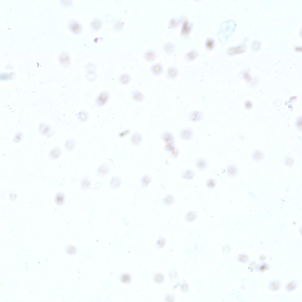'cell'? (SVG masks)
<instances>
[{
    "instance_id": "obj_41",
    "label": "cell",
    "mask_w": 302,
    "mask_h": 302,
    "mask_svg": "<svg viewBox=\"0 0 302 302\" xmlns=\"http://www.w3.org/2000/svg\"><path fill=\"white\" fill-rule=\"evenodd\" d=\"M268 269V265L266 264H264L261 265L259 267V270L260 271H264L265 270Z\"/></svg>"
},
{
    "instance_id": "obj_13",
    "label": "cell",
    "mask_w": 302,
    "mask_h": 302,
    "mask_svg": "<svg viewBox=\"0 0 302 302\" xmlns=\"http://www.w3.org/2000/svg\"><path fill=\"white\" fill-rule=\"evenodd\" d=\"M178 71L177 68L174 67H170L168 68L167 73V76L170 79H176L178 75Z\"/></svg>"
},
{
    "instance_id": "obj_5",
    "label": "cell",
    "mask_w": 302,
    "mask_h": 302,
    "mask_svg": "<svg viewBox=\"0 0 302 302\" xmlns=\"http://www.w3.org/2000/svg\"><path fill=\"white\" fill-rule=\"evenodd\" d=\"M158 57L156 52L152 49L146 50L144 53L143 57L144 59L148 62H151L155 60Z\"/></svg>"
},
{
    "instance_id": "obj_8",
    "label": "cell",
    "mask_w": 302,
    "mask_h": 302,
    "mask_svg": "<svg viewBox=\"0 0 302 302\" xmlns=\"http://www.w3.org/2000/svg\"><path fill=\"white\" fill-rule=\"evenodd\" d=\"M68 27L70 30L74 33L78 34L82 31V27L80 24L74 20L70 21Z\"/></svg>"
},
{
    "instance_id": "obj_25",
    "label": "cell",
    "mask_w": 302,
    "mask_h": 302,
    "mask_svg": "<svg viewBox=\"0 0 302 302\" xmlns=\"http://www.w3.org/2000/svg\"><path fill=\"white\" fill-rule=\"evenodd\" d=\"M154 281L156 283L160 284L163 283L165 280V277L163 274L160 273H157L155 274L154 277Z\"/></svg>"
},
{
    "instance_id": "obj_27",
    "label": "cell",
    "mask_w": 302,
    "mask_h": 302,
    "mask_svg": "<svg viewBox=\"0 0 302 302\" xmlns=\"http://www.w3.org/2000/svg\"><path fill=\"white\" fill-rule=\"evenodd\" d=\"M91 182L87 178H84L81 181L80 185L81 188L82 189H85L88 188L90 186Z\"/></svg>"
},
{
    "instance_id": "obj_37",
    "label": "cell",
    "mask_w": 302,
    "mask_h": 302,
    "mask_svg": "<svg viewBox=\"0 0 302 302\" xmlns=\"http://www.w3.org/2000/svg\"><path fill=\"white\" fill-rule=\"evenodd\" d=\"M79 120L82 122H85L87 120L88 116L86 113H81L79 116Z\"/></svg>"
},
{
    "instance_id": "obj_28",
    "label": "cell",
    "mask_w": 302,
    "mask_h": 302,
    "mask_svg": "<svg viewBox=\"0 0 302 302\" xmlns=\"http://www.w3.org/2000/svg\"><path fill=\"white\" fill-rule=\"evenodd\" d=\"M23 133L21 132H18L16 133L12 139L13 141L16 143H18L20 142L23 139Z\"/></svg>"
},
{
    "instance_id": "obj_11",
    "label": "cell",
    "mask_w": 302,
    "mask_h": 302,
    "mask_svg": "<svg viewBox=\"0 0 302 302\" xmlns=\"http://www.w3.org/2000/svg\"><path fill=\"white\" fill-rule=\"evenodd\" d=\"M152 178L148 174L143 176L140 180V184L142 188L145 189L147 188L152 182Z\"/></svg>"
},
{
    "instance_id": "obj_6",
    "label": "cell",
    "mask_w": 302,
    "mask_h": 302,
    "mask_svg": "<svg viewBox=\"0 0 302 302\" xmlns=\"http://www.w3.org/2000/svg\"><path fill=\"white\" fill-rule=\"evenodd\" d=\"M150 70L154 75L156 76H159L163 72V66L161 63H157L151 66Z\"/></svg>"
},
{
    "instance_id": "obj_17",
    "label": "cell",
    "mask_w": 302,
    "mask_h": 302,
    "mask_svg": "<svg viewBox=\"0 0 302 302\" xmlns=\"http://www.w3.org/2000/svg\"><path fill=\"white\" fill-rule=\"evenodd\" d=\"M163 48V51L166 53L168 54H171L174 51L175 46L172 43L168 42L164 44Z\"/></svg>"
},
{
    "instance_id": "obj_19",
    "label": "cell",
    "mask_w": 302,
    "mask_h": 302,
    "mask_svg": "<svg viewBox=\"0 0 302 302\" xmlns=\"http://www.w3.org/2000/svg\"><path fill=\"white\" fill-rule=\"evenodd\" d=\"M175 202L174 197L171 194H168L163 199V204L168 206H171L174 204Z\"/></svg>"
},
{
    "instance_id": "obj_20",
    "label": "cell",
    "mask_w": 302,
    "mask_h": 302,
    "mask_svg": "<svg viewBox=\"0 0 302 302\" xmlns=\"http://www.w3.org/2000/svg\"><path fill=\"white\" fill-rule=\"evenodd\" d=\"M195 176V173L193 170L188 169L186 170L183 173L182 177L184 179L189 180H193Z\"/></svg>"
},
{
    "instance_id": "obj_1",
    "label": "cell",
    "mask_w": 302,
    "mask_h": 302,
    "mask_svg": "<svg viewBox=\"0 0 302 302\" xmlns=\"http://www.w3.org/2000/svg\"><path fill=\"white\" fill-rule=\"evenodd\" d=\"M194 132L190 128H187L182 130L180 132V136L181 139L185 141H188L193 138Z\"/></svg>"
},
{
    "instance_id": "obj_36",
    "label": "cell",
    "mask_w": 302,
    "mask_h": 302,
    "mask_svg": "<svg viewBox=\"0 0 302 302\" xmlns=\"http://www.w3.org/2000/svg\"><path fill=\"white\" fill-rule=\"evenodd\" d=\"M166 240L163 237H161L159 238L157 242V244L159 247H163L165 244Z\"/></svg>"
},
{
    "instance_id": "obj_35",
    "label": "cell",
    "mask_w": 302,
    "mask_h": 302,
    "mask_svg": "<svg viewBox=\"0 0 302 302\" xmlns=\"http://www.w3.org/2000/svg\"><path fill=\"white\" fill-rule=\"evenodd\" d=\"M181 290L184 293H187L189 289V286L187 283H184L181 285L180 287Z\"/></svg>"
},
{
    "instance_id": "obj_29",
    "label": "cell",
    "mask_w": 302,
    "mask_h": 302,
    "mask_svg": "<svg viewBox=\"0 0 302 302\" xmlns=\"http://www.w3.org/2000/svg\"><path fill=\"white\" fill-rule=\"evenodd\" d=\"M164 149L167 152L170 153L176 148L174 143H166Z\"/></svg>"
},
{
    "instance_id": "obj_39",
    "label": "cell",
    "mask_w": 302,
    "mask_h": 302,
    "mask_svg": "<svg viewBox=\"0 0 302 302\" xmlns=\"http://www.w3.org/2000/svg\"><path fill=\"white\" fill-rule=\"evenodd\" d=\"M170 154L172 158L176 159L177 158L178 156H179L180 152L179 150L176 149L175 150L173 151L172 152L170 153Z\"/></svg>"
},
{
    "instance_id": "obj_30",
    "label": "cell",
    "mask_w": 302,
    "mask_h": 302,
    "mask_svg": "<svg viewBox=\"0 0 302 302\" xmlns=\"http://www.w3.org/2000/svg\"><path fill=\"white\" fill-rule=\"evenodd\" d=\"M178 24V20L175 18L170 19L168 23V27L170 29H174L177 26Z\"/></svg>"
},
{
    "instance_id": "obj_26",
    "label": "cell",
    "mask_w": 302,
    "mask_h": 302,
    "mask_svg": "<svg viewBox=\"0 0 302 302\" xmlns=\"http://www.w3.org/2000/svg\"><path fill=\"white\" fill-rule=\"evenodd\" d=\"M102 24V22L100 20L95 19L91 23V26L94 30H97L100 28Z\"/></svg>"
},
{
    "instance_id": "obj_23",
    "label": "cell",
    "mask_w": 302,
    "mask_h": 302,
    "mask_svg": "<svg viewBox=\"0 0 302 302\" xmlns=\"http://www.w3.org/2000/svg\"><path fill=\"white\" fill-rule=\"evenodd\" d=\"M227 174L231 176H234L237 172V169L236 167L233 164H230L227 167Z\"/></svg>"
},
{
    "instance_id": "obj_38",
    "label": "cell",
    "mask_w": 302,
    "mask_h": 302,
    "mask_svg": "<svg viewBox=\"0 0 302 302\" xmlns=\"http://www.w3.org/2000/svg\"><path fill=\"white\" fill-rule=\"evenodd\" d=\"M207 184L208 187L210 188H213L215 186V181L214 179H212V178H210V179H209L208 181Z\"/></svg>"
},
{
    "instance_id": "obj_42",
    "label": "cell",
    "mask_w": 302,
    "mask_h": 302,
    "mask_svg": "<svg viewBox=\"0 0 302 302\" xmlns=\"http://www.w3.org/2000/svg\"><path fill=\"white\" fill-rule=\"evenodd\" d=\"M262 256V257H260V259H261V260H264L263 259H265V257L264 256Z\"/></svg>"
},
{
    "instance_id": "obj_16",
    "label": "cell",
    "mask_w": 302,
    "mask_h": 302,
    "mask_svg": "<svg viewBox=\"0 0 302 302\" xmlns=\"http://www.w3.org/2000/svg\"><path fill=\"white\" fill-rule=\"evenodd\" d=\"M109 95L107 92H103L101 93L97 99V103L100 106H102L105 104L108 100Z\"/></svg>"
},
{
    "instance_id": "obj_2",
    "label": "cell",
    "mask_w": 302,
    "mask_h": 302,
    "mask_svg": "<svg viewBox=\"0 0 302 302\" xmlns=\"http://www.w3.org/2000/svg\"><path fill=\"white\" fill-rule=\"evenodd\" d=\"M38 132L41 135L46 137H52L54 133V131H52L49 126L44 124L41 125L39 126Z\"/></svg>"
},
{
    "instance_id": "obj_31",
    "label": "cell",
    "mask_w": 302,
    "mask_h": 302,
    "mask_svg": "<svg viewBox=\"0 0 302 302\" xmlns=\"http://www.w3.org/2000/svg\"><path fill=\"white\" fill-rule=\"evenodd\" d=\"M297 287V284L294 281H291L288 283L286 287L287 290L289 292L294 290Z\"/></svg>"
},
{
    "instance_id": "obj_34",
    "label": "cell",
    "mask_w": 302,
    "mask_h": 302,
    "mask_svg": "<svg viewBox=\"0 0 302 302\" xmlns=\"http://www.w3.org/2000/svg\"><path fill=\"white\" fill-rule=\"evenodd\" d=\"M60 59L62 62L67 64L70 61L69 57L68 54L66 53H63L61 55Z\"/></svg>"
},
{
    "instance_id": "obj_22",
    "label": "cell",
    "mask_w": 302,
    "mask_h": 302,
    "mask_svg": "<svg viewBox=\"0 0 302 302\" xmlns=\"http://www.w3.org/2000/svg\"><path fill=\"white\" fill-rule=\"evenodd\" d=\"M281 284L277 281H273L271 282L269 284V290L272 291H275L279 290L280 288Z\"/></svg>"
},
{
    "instance_id": "obj_40",
    "label": "cell",
    "mask_w": 302,
    "mask_h": 302,
    "mask_svg": "<svg viewBox=\"0 0 302 302\" xmlns=\"http://www.w3.org/2000/svg\"><path fill=\"white\" fill-rule=\"evenodd\" d=\"M122 279L123 282L128 283L131 281V278L129 274H126L123 277Z\"/></svg>"
},
{
    "instance_id": "obj_15",
    "label": "cell",
    "mask_w": 302,
    "mask_h": 302,
    "mask_svg": "<svg viewBox=\"0 0 302 302\" xmlns=\"http://www.w3.org/2000/svg\"><path fill=\"white\" fill-rule=\"evenodd\" d=\"M195 166L199 170L204 171L207 169L208 163L204 159L200 158L196 161Z\"/></svg>"
},
{
    "instance_id": "obj_21",
    "label": "cell",
    "mask_w": 302,
    "mask_h": 302,
    "mask_svg": "<svg viewBox=\"0 0 302 302\" xmlns=\"http://www.w3.org/2000/svg\"><path fill=\"white\" fill-rule=\"evenodd\" d=\"M131 79V77L130 75L127 74H125L121 75L119 78V81L121 84L126 85L130 83Z\"/></svg>"
},
{
    "instance_id": "obj_4",
    "label": "cell",
    "mask_w": 302,
    "mask_h": 302,
    "mask_svg": "<svg viewBox=\"0 0 302 302\" xmlns=\"http://www.w3.org/2000/svg\"><path fill=\"white\" fill-rule=\"evenodd\" d=\"M143 140L142 135L138 132L134 133L130 138V141L132 144L134 146H139Z\"/></svg>"
},
{
    "instance_id": "obj_7",
    "label": "cell",
    "mask_w": 302,
    "mask_h": 302,
    "mask_svg": "<svg viewBox=\"0 0 302 302\" xmlns=\"http://www.w3.org/2000/svg\"><path fill=\"white\" fill-rule=\"evenodd\" d=\"M203 113L199 111H194L189 113L188 118L190 121L193 122L200 121L203 118Z\"/></svg>"
},
{
    "instance_id": "obj_18",
    "label": "cell",
    "mask_w": 302,
    "mask_h": 302,
    "mask_svg": "<svg viewBox=\"0 0 302 302\" xmlns=\"http://www.w3.org/2000/svg\"><path fill=\"white\" fill-rule=\"evenodd\" d=\"M76 142L74 139H69L66 140L64 143V147L68 151H72L76 146Z\"/></svg>"
},
{
    "instance_id": "obj_14",
    "label": "cell",
    "mask_w": 302,
    "mask_h": 302,
    "mask_svg": "<svg viewBox=\"0 0 302 302\" xmlns=\"http://www.w3.org/2000/svg\"><path fill=\"white\" fill-rule=\"evenodd\" d=\"M121 178L118 176H113L111 178L110 182V186L113 189H116L119 187L122 183Z\"/></svg>"
},
{
    "instance_id": "obj_33",
    "label": "cell",
    "mask_w": 302,
    "mask_h": 302,
    "mask_svg": "<svg viewBox=\"0 0 302 302\" xmlns=\"http://www.w3.org/2000/svg\"><path fill=\"white\" fill-rule=\"evenodd\" d=\"M131 133V130L129 129H127L124 131L120 132L118 134V136L121 138H124L125 137L129 135Z\"/></svg>"
},
{
    "instance_id": "obj_9",
    "label": "cell",
    "mask_w": 302,
    "mask_h": 302,
    "mask_svg": "<svg viewBox=\"0 0 302 302\" xmlns=\"http://www.w3.org/2000/svg\"><path fill=\"white\" fill-rule=\"evenodd\" d=\"M62 150L59 147L52 149L49 152V157L52 160H56L60 157L62 155Z\"/></svg>"
},
{
    "instance_id": "obj_10",
    "label": "cell",
    "mask_w": 302,
    "mask_h": 302,
    "mask_svg": "<svg viewBox=\"0 0 302 302\" xmlns=\"http://www.w3.org/2000/svg\"><path fill=\"white\" fill-rule=\"evenodd\" d=\"M131 97L133 100L137 102H142L145 98L144 94L141 91L137 90L132 92Z\"/></svg>"
},
{
    "instance_id": "obj_24",
    "label": "cell",
    "mask_w": 302,
    "mask_h": 302,
    "mask_svg": "<svg viewBox=\"0 0 302 302\" xmlns=\"http://www.w3.org/2000/svg\"><path fill=\"white\" fill-rule=\"evenodd\" d=\"M197 217V214L195 212L191 211L187 214L185 217L186 220L189 222H192L195 220Z\"/></svg>"
},
{
    "instance_id": "obj_32",
    "label": "cell",
    "mask_w": 302,
    "mask_h": 302,
    "mask_svg": "<svg viewBox=\"0 0 302 302\" xmlns=\"http://www.w3.org/2000/svg\"><path fill=\"white\" fill-rule=\"evenodd\" d=\"M249 259V258L247 255L242 254L239 256L238 260L240 262L245 263L248 261Z\"/></svg>"
},
{
    "instance_id": "obj_3",
    "label": "cell",
    "mask_w": 302,
    "mask_h": 302,
    "mask_svg": "<svg viewBox=\"0 0 302 302\" xmlns=\"http://www.w3.org/2000/svg\"><path fill=\"white\" fill-rule=\"evenodd\" d=\"M160 136L162 140L166 143H174V137L172 133L169 131H163L161 134Z\"/></svg>"
},
{
    "instance_id": "obj_12",
    "label": "cell",
    "mask_w": 302,
    "mask_h": 302,
    "mask_svg": "<svg viewBox=\"0 0 302 302\" xmlns=\"http://www.w3.org/2000/svg\"><path fill=\"white\" fill-rule=\"evenodd\" d=\"M110 167L107 163H102L99 166L97 171L98 174L100 176H105L109 172Z\"/></svg>"
}]
</instances>
